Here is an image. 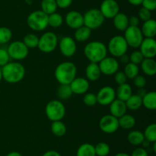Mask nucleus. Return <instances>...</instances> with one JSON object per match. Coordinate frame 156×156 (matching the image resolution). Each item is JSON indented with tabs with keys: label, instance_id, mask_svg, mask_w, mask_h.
Instances as JSON below:
<instances>
[{
	"label": "nucleus",
	"instance_id": "nucleus-55",
	"mask_svg": "<svg viewBox=\"0 0 156 156\" xmlns=\"http://www.w3.org/2000/svg\"><path fill=\"white\" fill-rule=\"evenodd\" d=\"M149 144H150V142H149V141L146 140V139H144V141L143 142V143H142V145H143V148H146V147H148L149 145Z\"/></svg>",
	"mask_w": 156,
	"mask_h": 156
},
{
	"label": "nucleus",
	"instance_id": "nucleus-39",
	"mask_svg": "<svg viewBox=\"0 0 156 156\" xmlns=\"http://www.w3.org/2000/svg\"><path fill=\"white\" fill-rule=\"evenodd\" d=\"M12 38V32L7 27H0V44L9 43Z\"/></svg>",
	"mask_w": 156,
	"mask_h": 156
},
{
	"label": "nucleus",
	"instance_id": "nucleus-12",
	"mask_svg": "<svg viewBox=\"0 0 156 156\" xmlns=\"http://www.w3.org/2000/svg\"><path fill=\"white\" fill-rule=\"evenodd\" d=\"M61 54L66 58L74 56L77 50L76 41L69 36H65L60 39L58 43Z\"/></svg>",
	"mask_w": 156,
	"mask_h": 156
},
{
	"label": "nucleus",
	"instance_id": "nucleus-4",
	"mask_svg": "<svg viewBox=\"0 0 156 156\" xmlns=\"http://www.w3.org/2000/svg\"><path fill=\"white\" fill-rule=\"evenodd\" d=\"M27 24L33 31H44L48 26V15L41 10L34 11L27 16Z\"/></svg>",
	"mask_w": 156,
	"mask_h": 156
},
{
	"label": "nucleus",
	"instance_id": "nucleus-53",
	"mask_svg": "<svg viewBox=\"0 0 156 156\" xmlns=\"http://www.w3.org/2000/svg\"><path fill=\"white\" fill-rule=\"evenodd\" d=\"M146 93H147V92L146 91V90H145L144 88H140L138 90V91H137L136 94L138 95V96H140V97L143 98V96H144L145 95H146Z\"/></svg>",
	"mask_w": 156,
	"mask_h": 156
},
{
	"label": "nucleus",
	"instance_id": "nucleus-36",
	"mask_svg": "<svg viewBox=\"0 0 156 156\" xmlns=\"http://www.w3.org/2000/svg\"><path fill=\"white\" fill-rule=\"evenodd\" d=\"M38 42H39V37L32 33L26 35L23 39V43L28 49L37 47Z\"/></svg>",
	"mask_w": 156,
	"mask_h": 156
},
{
	"label": "nucleus",
	"instance_id": "nucleus-11",
	"mask_svg": "<svg viewBox=\"0 0 156 156\" xmlns=\"http://www.w3.org/2000/svg\"><path fill=\"white\" fill-rule=\"evenodd\" d=\"M99 127L103 132L112 134L119 128L118 119L111 114L105 115L99 121Z\"/></svg>",
	"mask_w": 156,
	"mask_h": 156
},
{
	"label": "nucleus",
	"instance_id": "nucleus-26",
	"mask_svg": "<svg viewBox=\"0 0 156 156\" xmlns=\"http://www.w3.org/2000/svg\"><path fill=\"white\" fill-rule=\"evenodd\" d=\"M142 103L145 108L149 110H155L156 109V93L154 91L148 92L142 98Z\"/></svg>",
	"mask_w": 156,
	"mask_h": 156
},
{
	"label": "nucleus",
	"instance_id": "nucleus-40",
	"mask_svg": "<svg viewBox=\"0 0 156 156\" xmlns=\"http://www.w3.org/2000/svg\"><path fill=\"white\" fill-rule=\"evenodd\" d=\"M83 102L88 106H93L98 103L96 94L93 93H86L83 96Z\"/></svg>",
	"mask_w": 156,
	"mask_h": 156
},
{
	"label": "nucleus",
	"instance_id": "nucleus-30",
	"mask_svg": "<svg viewBox=\"0 0 156 156\" xmlns=\"http://www.w3.org/2000/svg\"><path fill=\"white\" fill-rule=\"evenodd\" d=\"M76 156H96L94 145L90 143H84L79 147Z\"/></svg>",
	"mask_w": 156,
	"mask_h": 156
},
{
	"label": "nucleus",
	"instance_id": "nucleus-45",
	"mask_svg": "<svg viewBox=\"0 0 156 156\" xmlns=\"http://www.w3.org/2000/svg\"><path fill=\"white\" fill-rule=\"evenodd\" d=\"M141 5L143 8L148 9L150 12L155 11L156 9V0H143Z\"/></svg>",
	"mask_w": 156,
	"mask_h": 156
},
{
	"label": "nucleus",
	"instance_id": "nucleus-22",
	"mask_svg": "<svg viewBox=\"0 0 156 156\" xmlns=\"http://www.w3.org/2000/svg\"><path fill=\"white\" fill-rule=\"evenodd\" d=\"M140 29H141L143 37H145V38H155L156 35L155 20L151 18V19L148 20V21H143V24Z\"/></svg>",
	"mask_w": 156,
	"mask_h": 156
},
{
	"label": "nucleus",
	"instance_id": "nucleus-34",
	"mask_svg": "<svg viewBox=\"0 0 156 156\" xmlns=\"http://www.w3.org/2000/svg\"><path fill=\"white\" fill-rule=\"evenodd\" d=\"M73 91L69 84H60L57 89V96L61 99H68L73 96Z\"/></svg>",
	"mask_w": 156,
	"mask_h": 156
},
{
	"label": "nucleus",
	"instance_id": "nucleus-57",
	"mask_svg": "<svg viewBox=\"0 0 156 156\" xmlns=\"http://www.w3.org/2000/svg\"><path fill=\"white\" fill-rule=\"evenodd\" d=\"M2 80V70L1 67H0V82H1Z\"/></svg>",
	"mask_w": 156,
	"mask_h": 156
},
{
	"label": "nucleus",
	"instance_id": "nucleus-37",
	"mask_svg": "<svg viewBox=\"0 0 156 156\" xmlns=\"http://www.w3.org/2000/svg\"><path fill=\"white\" fill-rule=\"evenodd\" d=\"M63 23V18L60 14L54 12L48 15V25L52 28H59Z\"/></svg>",
	"mask_w": 156,
	"mask_h": 156
},
{
	"label": "nucleus",
	"instance_id": "nucleus-51",
	"mask_svg": "<svg viewBox=\"0 0 156 156\" xmlns=\"http://www.w3.org/2000/svg\"><path fill=\"white\" fill-rule=\"evenodd\" d=\"M120 61H121L123 64H128V63L129 62V58L126 54L120 56Z\"/></svg>",
	"mask_w": 156,
	"mask_h": 156
},
{
	"label": "nucleus",
	"instance_id": "nucleus-33",
	"mask_svg": "<svg viewBox=\"0 0 156 156\" xmlns=\"http://www.w3.org/2000/svg\"><path fill=\"white\" fill-rule=\"evenodd\" d=\"M123 73H125L127 79L133 80L136 76L139 75L140 68H139V66L136 65V64L129 62L125 66Z\"/></svg>",
	"mask_w": 156,
	"mask_h": 156
},
{
	"label": "nucleus",
	"instance_id": "nucleus-47",
	"mask_svg": "<svg viewBox=\"0 0 156 156\" xmlns=\"http://www.w3.org/2000/svg\"><path fill=\"white\" fill-rule=\"evenodd\" d=\"M73 0H56L57 7L59 9H67L73 3Z\"/></svg>",
	"mask_w": 156,
	"mask_h": 156
},
{
	"label": "nucleus",
	"instance_id": "nucleus-18",
	"mask_svg": "<svg viewBox=\"0 0 156 156\" xmlns=\"http://www.w3.org/2000/svg\"><path fill=\"white\" fill-rule=\"evenodd\" d=\"M69 85L73 93L78 95L86 93L90 87L89 82L86 78L77 77V76L70 83Z\"/></svg>",
	"mask_w": 156,
	"mask_h": 156
},
{
	"label": "nucleus",
	"instance_id": "nucleus-24",
	"mask_svg": "<svg viewBox=\"0 0 156 156\" xmlns=\"http://www.w3.org/2000/svg\"><path fill=\"white\" fill-rule=\"evenodd\" d=\"M140 64L143 72L147 76H154L156 73V61L154 58H144Z\"/></svg>",
	"mask_w": 156,
	"mask_h": 156
},
{
	"label": "nucleus",
	"instance_id": "nucleus-46",
	"mask_svg": "<svg viewBox=\"0 0 156 156\" xmlns=\"http://www.w3.org/2000/svg\"><path fill=\"white\" fill-rule=\"evenodd\" d=\"M114 79H115L116 83H117L118 85L126 84V80H127V78H126V75L123 73V71H117V73H115Z\"/></svg>",
	"mask_w": 156,
	"mask_h": 156
},
{
	"label": "nucleus",
	"instance_id": "nucleus-28",
	"mask_svg": "<svg viewBox=\"0 0 156 156\" xmlns=\"http://www.w3.org/2000/svg\"><path fill=\"white\" fill-rule=\"evenodd\" d=\"M144 135L143 132L138 130H133L130 132H129L127 136V140L129 144L135 146L142 145L143 142L144 141Z\"/></svg>",
	"mask_w": 156,
	"mask_h": 156
},
{
	"label": "nucleus",
	"instance_id": "nucleus-32",
	"mask_svg": "<svg viewBox=\"0 0 156 156\" xmlns=\"http://www.w3.org/2000/svg\"><path fill=\"white\" fill-rule=\"evenodd\" d=\"M41 11L47 15H50L56 12L57 5L56 0H42L41 2Z\"/></svg>",
	"mask_w": 156,
	"mask_h": 156
},
{
	"label": "nucleus",
	"instance_id": "nucleus-31",
	"mask_svg": "<svg viewBox=\"0 0 156 156\" xmlns=\"http://www.w3.org/2000/svg\"><path fill=\"white\" fill-rule=\"evenodd\" d=\"M52 133L54 136L58 137H62L66 133V125L62 122V121H54L52 122L51 126H50Z\"/></svg>",
	"mask_w": 156,
	"mask_h": 156
},
{
	"label": "nucleus",
	"instance_id": "nucleus-43",
	"mask_svg": "<svg viewBox=\"0 0 156 156\" xmlns=\"http://www.w3.org/2000/svg\"><path fill=\"white\" fill-rule=\"evenodd\" d=\"M10 57L7 51V49L0 48V67H2L8 63L10 62Z\"/></svg>",
	"mask_w": 156,
	"mask_h": 156
},
{
	"label": "nucleus",
	"instance_id": "nucleus-7",
	"mask_svg": "<svg viewBox=\"0 0 156 156\" xmlns=\"http://www.w3.org/2000/svg\"><path fill=\"white\" fill-rule=\"evenodd\" d=\"M58 37L54 32H47L39 38L38 49L44 53H51L58 46Z\"/></svg>",
	"mask_w": 156,
	"mask_h": 156
},
{
	"label": "nucleus",
	"instance_id": "nucleus-29",
	"mask_svg": "<svg viewBox=\"0 0 156 156\" xmlns=\"http://www.w3.org/2000/svg\"><path fill=\"white\" fill-rule=\"evenodd\" d=\"M126 106L127 110L136 111L138 110L143 106L142 103V97L137 94H132L129 99L126 101Z\"/></svg>",
	"mask_w": 156,
	"mask_h": 156
},
{
	"label": "nucleus",
	"instance_id": "nucleus-49",
	"mask_svg": "<svg viewBox=\"0 0 156 156\" xmlns=\"http://www.w3.org/2000/svg\"><path fill=\"white\" fill-rule=\"evenodd\" d=\"M140 18L136 15H132L129 18V26H139L140 24Z\"/></svg>",
	"mask_w": 156,
	"mask_h": 156
},
{
	"label": "nucleus",
	"instance_id": "nucleus-48",
	"mask_svg": "<svg viewBox=\"0 0 156 156\" xmlns=\"http://www.w3.org/2000/svg\"><path fill=\"white\" fill-rule=\"evenodd\" d=\"M130 156H149V154L144 148H137L133 151Z\"/></svg>",
	"mask_w": 156,
	"mask_h": 156
},
{
	"label": "nucleus",
	"instance_id": "nucleus-35",
	"mask_svg": "<svg viewBox=\"0 0 156 156\" xmlns=\"http://www.w3.org/2000/svg\"><path fill=\"white\" fill-rule=\"evenodd\" d=\"M144 138L146 140L149 141L150 143H154L156 142V124L152 123L148 125L145 129Z\"/></svg>",
	"mask_w": 156,
	"mask_h": 156
},
{
	"label": "nucleus",
	"instance_id": "nucleus-5",
	"mask_svg": "<svg viewBox=\"0 0 156 156\" xmlns=\"http://www.w3.org/2000/svg\"><path fill=\"white\" fill-rule=\"evenodd\" d=\"M45 113L48 119L52 122L60 121L66 115V107L61 101L53 99L46 106Z\"/></svg>",
	"mask_w": 156,
	"mask_h": 156
},
{
	"label": "nucleus",
	"instance_id": "nucleus-3",
	"mask_svg": "<svg viewBox=\"0 0 156 156\" xmlns=\"http://www.w3.org/2000/svg\"><path fill=\"white\" fill-rule=\"evenodd\" d=\"M84 54L90 62L98 64L105 57H107L108 48L101 41H93L88 42L85 46Z\"/></svg>",
	"mask_w": 156,
	"mask_h": 156
},
{
	"label": "nucleus",
	"instance_id": "nucleus-8",
	"mask_svg": "<svg viewBox=\"0 0 156 156\" xmlns=\"http://www.w3.org/2000/svg\"><path fill=\"white\" fill-rule=\"evenodd\" d=\"M105 19L101 11L98 9H88L83 15L84 25L91 30L100 28L103 24Z\"/></svg>",
	"mask_w": 156,
	"mask_h": 156
},
{
	"label": "nucleus",
	"instance_id": "nucleus-38",
	"mask_svg": "<svg viewBox=\"0 0 156 156\" xmlns=\"http://www.w3.org/2000/svg\"><path fill=\"white\" fill-rule=\"evenodd\" d=\"M94 150L97 156H108L111 151V148L108 143L101 142L94 146Z\"/></svg>",
	"mask_w": 156,
	"mask_h": 156
},
{
	"label": "nucleus",
	"instance_id": "nucleus-16",
	"mask_svg": "<svg viewBox=\"0 0 156 156\" xmlns=\"http://www.w3.org/2000/svg\"><path fill=\"white\" fill-rule=\"evenodd\" d=\"M140 51L144 58H154L156 56V41L155 38H143L140 46Z\"/></svg>",
	"mask_w": 156,
	"mask_h": 156
},
{
	"label": "nucleus",
	"instance_id": "nucleus-14",
	"mask_svg": "<svg viewBox=\"0 0 156 156\" xmlns=\"http://www.w3.org/2000/svg\"><path fill=\"white\" fill-rule=\"evenodd\" d=\"M96 96L98 103L101 106H109L116 99L115 90L110 86H105L98 90Z\"/></svg>",
	"mask_w": 156,
	"mask_h": 156
},
{
	"label": "nucleus",
	"instance_id": "nucleus-56",
	"mask_svg": "<svg viewBox=\"0 0 156 156\" xmlns=\"http://www.w3.org/2000/svg\"><path fill=\"white\" fill-rule=\"evenodd\" d=\"M114 156H130L129 154L127 153H125V152H119L117 154H116Z\"/></svg>",
	"mask_w": 156,
	"mask_h": 156
},
{
	"label": "nucleus",
	"instance_id": "nucleus-23",
	"mask_svg": "<svg viewBox=\"0 0 156 156\" xmlns=\"http://www.w3.org/2000/svg\"><path fill=\"white\" fill-rule=\"evenodd\" d=\"M115 92L116 98L122 101H124V102H126L129 99V96L133 94L132 87L129 84H126V83L119 85Z\"/></svg>",
	"mask_w": 156,
	"mask_h": 156
},
{
	"label": "nucleus",
	"instance_id": "nucleus-54",
	"mask_svg": "<svg viewBox=\"0 0 156 156\" xmlns=\"http://www.w3.org/2000/svg\"><path fill=\"white\" fill-rule=\"evenodd\" d=\"M6 156H22V154L18 151H12L6 154Z\"/></svg>",
	"mask_w": 156,
	"mask_h": 156
},
{
	"label": "nucleus",
	"instance_id": "nucleus-27",
	"mask_svg": "<svg viewBox=\"0 0 156 156\" xmlns=\"http://www.w3.org/2000/svg\"><path fill=\"white\" fill-rule=\"evenodd\" d=\"M119 127L123 129H131L136 125V119L129 114H124L118 119Z\"/></svg>",
	"mask_w": 156,
	"mask_h": 156
},
{
	"label": "nucleus",
	"instance_id": "nucleus-42",
	"mask_svg": "<svg viewBox=\"0 0 156 156\" xmlns=\"http://www.w3.org/2000/svg\"><path fill=\"white\" fill-rule=\"evenodd\" d=\"M138 18L143 21H148L152 18V12L143 7L140 8L138 12Z\"/></svg>",
	"mask_w": 156,
	"mask_h": 156
},
{
	"label": "nucleus",
	"instance_id": "nucleus-6",
	"mask_svg": "<svg viewBox=\"0 0 156 156\" xmlns=\"http://www.w3.org/2000/svg\"><path fill=\"white\" fill-rule=\"evenodd\" d=\"M128 47L129 46L123 36L115 35L111 38L107 48L108 51L114 58H120L122 55L126 54Z\"/></svg>",
	"mask_w": 156,
	"mask_h": 156
},
{
	"label": "nucleus",
	"instance_id": "nucleus-44",
	"mask_svg": "<svg viewBox=\"0 0 156 156\" xmlns=\"http://www.w3.org/2000/svg\"><path fill=\"white\" fill-rule=\"evenodd\" d=\"M133 83L134 85L138 89L144 88L146 85V80L143 76L138 75V76H136L133 79Z\"/></svg>",
	"mask_w": 156,
	"mask_h": 156
},
{
	"label": "nucleus",
	"instance_id": "nucleus-2",
	"mask_svg": "<svg viewBox=\"0 0 156 156\" xmlns=\"http://www.w3.org/2000/svg\"><path fill=\"white\" fill-rule=\"evenodd\" d=\"M77 67L71 61H64L55 69L54 75L56 80L60 84H70L76 77Z\"/></svg>",
	"mask_w": 156,
	"mask_h": 156
},
{
	"label": "nucleus",
	"instance_id": "nucleus-50",
	"mask_svg": "<svg viewBox=\"0 0 156 156\" xmlns=\"http://www.w3.org/2000/svg\"><path fill=\"white\" fill-rule=\"evenodd\" d=\"M42 156H61V154L55 150H50L44 152Z\"/></svg>",
	"mask_w": 156,
	"mask_h": 156
},
{
	"label": "nucleus",
	"instance_id": "nucleus-25",
	"mask_svg": "<svg viewBox=\"0 0 156 156\" xmlns=\"http://www.w3.org/2000/svg\"><path fill=\"white\" fill-rule=\"evenodd\" d=\"M91 35V30L88 28L86 26L83 25L79 28L76 29V32L74 33L75 41L78 42H84L87 40L89 39Z\"/></svg>",
	"mask_w": 156,
	"mask_h": 156
},
{
	"label": "nucleus",
	"instance_id": "nucleus-15",
	"mask_svg": "<svg viewBox=\"0 0 156 156\" xmlns=\"http://www.w3.org/2000/svg\"><path fill=\"white\" fill-rule=\"evenodd\" d=\"M99 10L105 18L113 19V18L120 12V6L116 0H103Z\"/></svg>",
	"mask_w": 156,
	"mask_h": 156
},
{
	"label": "nucleus",
	"instance_id": "nucleus-9",
	"mask_svg": "<svg viewBox=\"0 0 156 156\" xmlns=\"http://www.w3.org/2000/svg\"><path fill=\"white\" fill-rule=\"evenodd\" d=\"M123 38L126 40L129 47L138 48L140 47L144 37L139 26H129L124 31Z\"/></svg>",
	"mask_w": 156,
	"mask_h": 156
},
{
	"label": "nucleus",
	"instance_id": "nucleus-17",
	"mask_svg": "<svg viewBox=\"0 0 156 156\" xmlns=\"http://www.w3.org/2000/svg\"><path fill=\"white\" fill-rule=\"evenodd\" d=\"M67 25L73 29H77L84 25L83 15L78 11H70L65 17Z\"/></svg>",
	"mask_w": 156,
	"mask_h": 156
},
{
	"label": "nucleus",
	"instance_id": "nucleus-1",
	"mask_svg": "<svg viewBox=\"0 0 156 156\" xmlns=\"http://www.w3.org/2000/svg\"><path fill=\"white\" fill-rule=\"evenodd\" d=\"M2 79L9 84H17L24 79L25 68L24 65L18 61L9 62L1 68Z\"/></svg>",
	"mask_w": 156,
	"mask_h": 156
},
{
	"label": "nucleus",
	"instance_id": "nucleus-20",
	"mask_svg": "<svg viewBox=\"0 0 156 156\" xmlns=\"http://www.w3.org/2000/svg\"><path fill=\"white\" fill-rule=\"evenodd\" d=\"M85 75L88 80L97 81L98 80H99L101 75V72L98 64L90 62V64H88L85 68Z\"/></svg>",
	"mask_w": 156,
	"mask_h": 156
},
{
	"label": "nucleus",
	"instance_id": "nucleus-19",
	"mask_svg": "<svg viewBox=\"0 0 156 156\" xmlns=\"http://www.w3.org/2000/svg\"><path fill=\"white\" fill-rule=\"evenodd\" d=\"M109 106L111 115L115 116L117 119L126 114V111H127L126 102L120 99H115Z\"/></svg>",
	"mask_w": 156,
	"mask_h": 156
},
{
	"label": "nucleus",
	"instance_id": "nucleus-13",
	"mask_svg": "<svg viewBox=\"0 0 156 156\" xmlns=\"http://www.w3.org/2000/svg\"><path fill=\"white\" fill-rule=\"evenodd\" d=\"M101 74L111 75L115 74L119 70V62L114 57H105L98 63Z\"/></svg>",
	"mask_w": 156,
	"mask_h": 156
},
{
	"label": "nucleus",
	"instance_id": "nucleus-41",
	"mask_svg": "<svg viewBox=\"0 0 156 156\" xmlns=\"http://www.w3.org/2000/svg\"><path fill=\"white\" fill-rule=\"evenodd\" d=\"M129 62L136 64V65H139V64H141L142 61L144 59L143 54H142L140 50H135V51L132 52L130 54V55L129 56Z\"/></svg>",
	"mask_w": 156,
	"mask_h": 156
},
{
	"label": "nucleus",
	"instance_id": "nucleus-10",
	"mask_svg": "<svg viewBox=\"0 0 156 156\" xmlns=\"http://www.w3.org/2000/svg\"><path fill=\"white\" fill-rule=\"evenodd\" d=\"M9 57L15 61L25 59L29 53V49L21 41H15L10 43L7 48Z\"/></svg>",
	"mask_w": 156,
	"mask_h": 156
},
{
	"label": "nucleus",
	"instance_id": "nucleus-21",
	"mask_svg": "<svg viewBox=\"0 0 156 156\" xmlns=\"http://www.w3.org/2000/svg\"><path fill=\"white\" fill-rule=\"evenodd\" d=\"M114 25L117 30L124 32L129 27V17L123 12H118L113 18Z\"/></svg>",
	"mask_w": 156,
	"mask_h": 156
},
{
	"label": "nucleus",
	"instance_id": "nucleus-52",
	"mask_svg": "<svg viewBox=\"0 0 156 156\" xmlns=\"http://www.w3.org/2000/svg\"><path fill=\"white\" fill-rule=\"evenodd\" d=\"M128 2L130 5L134 6H139L142 4L143 0H127Z\"/></svg>",
	"mask_w": 156,
	"mask_h": 156
}]
</instances>
